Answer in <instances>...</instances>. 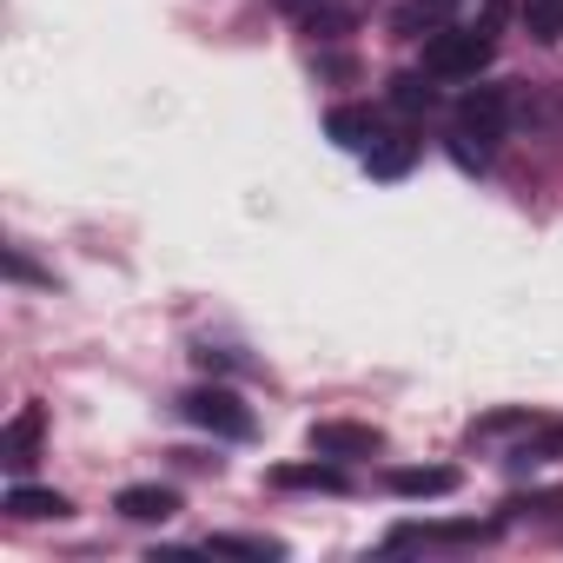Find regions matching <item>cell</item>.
I'll return each mask as SVG.
<instances>
[{"mask_svg": "<svg viewBox=\"0 0 563 563\" xmlns=\"http://www.w3.org/2000/svg\"><path fill=\"white\" fill-rule=\"evenodd\" d=\"M510 120H517V87H464V93H457V120H451V133H444L451 159H457L464 173H484Z\"/></svg>", "mask_w": 563, "mask_h": 563, "instance_id": "1", "label": "cell"}, {"mask_svg": "<svg viewBox=\"0 0 563 563\" xmlns=\"http://www.w3.org/2000/svg\"><path fill=\"white\" fill-rule=\"evenodd\" d=\"M504 8L510 0H484V14L477 21H457L444 34L424 41V74L431 80H477L497 54V27H504Z\"/></svg>", "mask_w": 563, "mask_h": 563, "instance_id": "2", "label": "cell"}, {"mask_svg": "<svg viewBox=\"0 0 563 563\" xmlns=\"http://www.w3.org/2000/svg\"><path fill=\"white\" fill-rule=\"evenodd\" d=\"M179 418H186V424H199L206 438H225V444H245V438L258 431L252 405H245L232 385H192V391L179 398Z\"/></svg>", "mask_w": 563, "mask_h": 563, "instance_id": "3", "label": "cell"}, {"mask_svg": "<svg viewBox=\"0 0 563 563\" xmlns=\"http://www.w3.org/2000/svg\"><path fill=\"white\" fill-rule=\"evenodd\" d=\"M504 517H457V523H398L385 537V550H477V543H497Z\"/></svg>", "mask_w": 563, "mask_h": 563, "instance_id": "4", "label": "cell"}, {"mask_svg": "<svg viewBox=\"0 0 563 563\" xmlns=\"http://www.w3.org/2000/svg\"><path fill=\"white\" fill-rule=\"evenodd\" d=\"M306 444H312V457L352 464V457H378V451H385V431L352 424V418H325V424H312V431H306Z\"/></svg>", "mask_w": 563, "mask_h": 563, "instance_id": "5", "label": "cell"}, {"mask_svg": "<svg viewBox=\"0 0 563 563\" xmlns=\"http://www.w3.org/2000/svg\"><path fill=\"white\" fill-rule=\"evenodd\" d=\"M41 438H47V411L41 405H21L8 424H0V464L8 471H27L41 457Z\"/></svg>", "mask_w": 563, "mask_h": 563, "instance_id": "6", "label": "cell"}, {"mask_svg": "<svg viewBox=\"0 0 563 563\" xmlns=\"http://www.w3.org/2000/svg\"><path fill=\"white\" fill-rule=\"evenodd\" d=\"M418 153H424V140H418L411 126H391V133L378 126V140L365 146V173H372V179H405V173L418 166Z\"/></svg>", "mask_w": 563, "mask_h": 563, "instance_id": "7", "label": "cell"}, {"mask_svg": "<svg viewBox=\"0 0 563 563\" xmlns=\"http://www.w3.org/2000/svg\"><path fill=\"white\" fill-rule=\"evenodd\" d=\"M0 510H8L14 523H60V517H74V504L60 497V490H41V484H8V497H0Z\"/></svg>", "mask_w": 563, "mask_h": 563, "instance_id": "8", "label": "cell"}, {"mask_svg": "<svg viewBox=\"0 0 563 563\" xmlns=\"http://www.w3.org/2000/svg\"><path fill=\"white\" fill-rule=\"evenodd\" d=\"M113 510H120L126 523H166V517L179 510V490H173V484H126V490L113 497Z\"/></svg>", "mask_w": 563, "mask_h": 563, "instance_id": "9", "label": "cell"}, {"mask_svg": "<svg viewBox=\"0 0 563 563\" xmlns=\"http://www.w3.org/2000/svg\"><path fill=\"white\" fill-rule=\"evenodd\" d=\"M272 484H278V490H332V497H345V490H352V477H345L332 457H312V464H278V471H272Z\"/></svg>", "mask_w": 563, "mask_h": 563, "instance_id": "10", "label": "cell"}, {"mask_svg": "<svg viewBox=\"0 0 563 563\" xmlns=\"http://www.w3.org/2000/svg\"><path fill=\"white\" fill-rule=\"evenodd\" d=\"M325 133H332L345 153H365V146L378 140V107H358V100H345V107H332V113H325Z\"/></svg>", "mask_w": 563, "mask_h": 563, "instance_id": "11", "label": "cell"}, {"mask_svg": "<svg viewBox=\"0 0 563 563\" xmlns=\"http://www.w3.org/2000/svg\"><path fill=\"white\" fill-rule=\"evenodd\" d=\"M451 27V0H405V8L391 14V34L398 41H431Z\"/></svg>", "mask_w": 563, "mask_h": 563, "instance_id": "12", "label": "cell"}, {"mask_svg": "<svg viewBox=\"0 0 563 563\" xmlns=\"http://www.w3.org/2000/svg\"><path fill=\"white\" fill-rule=\"evenodd\" d=\"M451 490H457L451 464H405V471H391V497H451Z\"/></svg>", "mask_w": 563, "mask_h": 563, "instance_id": "13", "label": "cell"}, {"mask_svg": "<svg viewBox=\"0 0 563 563\" xmlns=\"http://www.w3.org/2000/svg\"><path fill=\"white\" fill-rule=\"evenodd\" d=\"M206 550H212V556H258V563H278V556H286V543H278V537H252V530H212Z\"/></svg>", "mask_w": 563, "mask_h": 563, "instance_id": "14", "label": "cell"}, {"mask_svg": "<svg viewBox=\"0 0 563 563\" xmlns=\"http://www.w3.org/2000/svg\"><path fill=\"white\" fill-rule=\"evenodd\" d=\"M563 451V424H537V431H523V444H510V471H530V464H550Z\"/></svg>", "mask_w": 563, "mask_h": 563, "instance_id": "15", "label": "cell"}, {"mask_svg": "<svg viewBox=\"0 0 563 563\" xmlns=\"http://www.w3.org/2000/svg\"><path fill=\"white\" fill-rule=\"evenodd\" d=\"M299 27H306V34H312V41H345V34H352V27H358V14H352V8H345V0H325V8H312V14H306V21H299Z\"/></svg>", "mask_w": 563, "mask_h": 563, "instance_id": "16", "label": "cell"}, {"mask_svg": "<svg viewBox=\"0 0 563 563\" xmlns=\"http://www.w3.org/2000/svg\"><path fill=\"white\" fill-rule=\"evenodd\" d=\"M517 14H523V27H530L543 47L563 41V0H517Z\"/></svg>", "mask_w": 563, "mask_h": 563, "instance_id": "17", "label": "cell"}, {"mask_svg": "<svg viewBox=\"0 0 563 563\" xmlns=\"http://www.w3.org/2000/svg\"><path fill=\"white\" fill-rule=\"evenodd\" d=\"M543 418L530 411V405H517V411H490V418H477L471 424V444H490V438H510V431H537Z\"/></svg>", "mask_w": 563, "mask_h": 563, "instance_id": "18", "label": "cell"}, {"mask_svg": "<svg viewBox=\"0 0 563 563\" xmlns=\"http://www.w3.org/2000/svg\"><path fill=\"white\" fill-rule=\"evenodd\" d=\"M391 107H398V113H431V107H438L431 74H398V80H391Z\"/></svg>", "mask_w": 563, "mask_h": 563, "instance_id": "19", "label": "cell"}, {"mask_svg": "<svg viewBox=\"0 0 563 563\" xmlns=\"http://www.w3.org/2000/svg\"><path fill=\"white\" fill-rule=\"evenodd\" d=\"M556 510H563V490H517V497L497 504L504 523H517V517H556Z\"/></svg>", "mask_w": 563, "mask_h": 563, "instance_id": "20", "label": "cell"}, {"mask_svg": "<svg viewBox=\"0 0 563 563\" xmlns=\"http://www.w3.org/2000/svg\"><path fill=\"white\" fill-rule=\"evenodd\" d=\"M8 272H14V278H27V286H54V272H41L21 245H8Z\"/></svg>", "mask_w": 563, "mask_h": 563, "instance_id": "21", "label": "cell"}, {"mask_svg": "<svg viewBox=\"0 0 563 563\" xmlns=\"http://www.w3.org/2000/svg\"><path fill=\"white\" fill-rule=\"evenodd\" d=\"M192 358H199L206 372H245V358H239V352H225V345H199Z\"/></svg>", "mask_w": 563, "mask_h": 563, "instance_id": "22", "label": "cell"}, {"mask_svg": "<svg viewBox=\"0 0 563 563\" xmlns=\"http://www.w3.org/2000/svg\"><path fill=\"white\" fill-rule=\"evenodd\" d=\"M272 8H278V14H292V21H306L312 8H325V0H272Z\"/></svg>", "mask_w": 563, "mask_h": 563, "instance_id": "23", "label": "cell"}]
</instances>
